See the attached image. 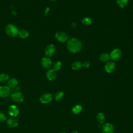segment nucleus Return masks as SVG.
<instances>
[{
	"instance_id": "nucleus-1",
	"label": "nucleus",
	"mask_w": 133,
	"mask_h": 133,
	"mask_svg": "<svg viewBox=\"0 0 133 133\" xmlns=\"http://www.w3.org/2000/svg\"><path fill=\"white\" fill-rule=\"evenodd\" d=\"M68 50L72 53H76L81 50L82 48V44L77 38H71L66 45Z\"/></svg>"
},
{
	"instance_id": "nucleus-2",
	"label": "nucleus",
	"mask_w": 133,
	"mask_h": 133,
	"mask_svg": "<svg viewBox=\"0 0 133 133\" xmlns=\"http://www.w3.org/2000/svg\"><path fill=\"white\" fill-rule=\"evenodd\" d=\"M5 31L6 34L11 37H16L18 35V28L16 25L12 23L8 24L5 28Z\"/></svg>"
},
{
	"instance_id": "nucleus-3",
	"label": "nucleus",
	"mask_w": 133,
	"mask_h": 133,
	"mask_svg": "<svg viewBox=\"0 0 133 133\" xmlns=\"http://www.w3.org/2000/svg\"><path fill=\"white\" fill-rule=\"evenodd\" d=\"M110 58L111 60L113 61H117L122 57V53L121 50L119 49L118 48H115L110 53Z\"/></svg>"
},
{
	"instance_id": "nucleus-4",
	"label": "nucleus",
	"mask_w": 133,
	"mask_h": 133,
	"mask_svg": "<svg viewBox=\"0 0 133 133\" xmlns=\"http://www.w3.org/2000/svg\"><path fill=\"white\" fill-rule=\"evenodd\" d=\"M11 97L14 101L17 102H21L24 100L23 95L18 91H14L11 94Z\"/></svg>"
},
{
	"instance_id": "nucleus-5",
	"label": "nucleus",
	"mask_w": 133,
	"mask_h": 133,
	"mask_svg": "<svg viewBox=\"0 0 133 133\" xmlns=\"http://www.w3.org/2000/svg\"><path fill=\"white\" fill-rule=\"evenodd\" d=\"M56 52V47L54 45L50 44L48 45L45 49V54L48 57H52Z\"/></svg>"
},
{
	"instance_id": "nucleus-6",
	"label": "nucleus",
	"mask_w": 133,
	"mask_h": 133,
	"mask_svg": "<svg viewBox=\"0 0 133 133\" xmlns=\"http://www.w3.org/2000/svg\"><path fill=\"white\" fill-rule=\"evenodd\" d=\"M55 37L58 41L61 43H64L66 42L68 38L67 34L65 32L62 31L57 32L55 34Z\"/></svg>"
},
{
	"instance_id": "nucleus-7",
	"label": "nucleus",
	"mask_w": 133,
	"mask_h": 133,
	"mask_svg": "<svg viewBox=\"0 0 133 133\" xmlns=\"http://www.w3.org/2000/svg\"><path fill=\"white\" fill-rule=\"evenodd\" d=\"M102 131L103 133H114V127L112 124L107 123L102 126Z\"/></svg>"
},
{
	"instance_id": "nucleus-8",
	"label": "nucleus",
	"mask_w": 133,
	"mask_h": 133,
	"mask_svg": "<svg viewBox=\"0 0 133 133\" xmlns=\"http://www.w3.org/2000/svg\"><path fill=\"white\" fill-rule=\"evenodd\" d=\"M116 68L115 63L113 61H108L104 65L105 71L108 73H111L113 72Z\"/></svg>"
},
{
	"instance_id": "nucleus-9",
	"label": "nucleus",
	"mask_w": 133,
	"mask_h": 133,
	"mask_svg": "<svg viewBox=\"0 0 133 133\" xmlns=\"http://www.w3.org/2000/svg\"><path fill=\"white\" fill-rule=\"evenodd\" d=\"M52 100V96L50 93H46L41 96L39 101L42 103H48Z\"/></svg>"
},
{
	"instance_id": "nucleus-10",
	"label": "nucleus",
	"mask_w": 133,
	"mask_h": 133,
	"mask_svg": "<svg viewBox=\"0 0 133 133\" xmlns=\"http://www.w3.org/2000/svg\"><path fill=\"white\" fill-rule=\"evenodd\" d=\"M41 65L45 69H49L52 66V62L50 58L48 57H43L42 58L41 61Z\"/></svg>"
},
{
	"instance_id": "nucleus-11",
	"label": "nucleus",
	"mask_w": 133,
	"mask_h": 133,
	"mask_svg": "<svg viewBox=\"0 0 133 133\" xmlns=\"http://www.w3.org/2000/svg\"><path fill=\"white\" fill-rule=\"evenodd\" d=\"M10 94V89L6 86H0V97L5 98L8 96Z\"/></svg>"
},
{
	"instance_id": "nucleus-12",
	"label": "nucleus",
	"mask_w": 133,
	"mask_h": 133,
	"mask_svg": "<svg viewBox=\"0 0 133 133\" xmlns=\"http://www.w3.org/2000/svg\"><path fill=\"white\" fill-rule=\"evenodd\" d=\"M46 76L48 80L52 81L57 78V73L53 69H49L46 72Z\"/></svg>"
},
{
	"instance_id": "nucleus-13",
	"label": "nucleus",
	"mask_w": 133,
	"mask_h": 133,
	"mask_svg": "<svg viewBox=\"0 0 133 133\" xmlns=\"http://www.w3.org/2000/svg\"><path fill=\"white\" fill-rule=\"evenodd\" d=\"M8 113L11 116H17L19 114V109L18 107L14 105L10 106L8 109Z\"/></svg>"
},
{
	"instance_id": "nucleus-14",
	"label": "nucleus",
	"mask_w": 133,
	"mask_h": 133,
	"mask_svg": "<svg viewBox=\"0 0 133 133\" xmlns=\"http://www.w3.org/2000/svg\"><path fill=\"white\" fill-rule=\"evenodd\" d=\"M7 84H8V87L10 89H15L18 86V81L16 78H12L8 80Z\"/></svg>"
},
{
	"instance_id": "nucleus-15",
	"label": "nucleus",
	"mask_w": 133,
	"mask_h": 133,
	"mask_svg": "<svg viewBox=\"0 0 133 133\" xmlns=\"http://www.w3.org/2000/svg\"><path fill=\"white\" fill-rule=\"evenodd\" d=\"M7 124L10 127H15L18 125L19 122L16 118H10L7 121Z\"/></svg>"
},
{
	"instance_id": "nucleus-16",
	"label": "nucleus",
	"mask_w": 133,
	"mask_h": 133,
	"mask_svg": "<svg viewBox=\"0 0 133 133\" xmlns=\"http://www.w3.org/2000/svg\"><path fill=\"white\" fill-rule=\"evenodd\" d=\"M83 66L82 62L79 61H75L71 64V68L73 70H78Z\"/></svg>"
},
{
	"instance_id": "nucleus-17",
	"label": "nucleus",
	"mask_w": 133,
	"mask_h": 133,
	"mask_svg": "<svg viewBox=\"0 0 133 133\" xmlns=\"http://www.w3.org/2000/svg\"><path fill=\"white\" fill-rule=\"evenodd\" d=\"M18 35L20 38L25 39L29 37V32L26 29H21L20 30H19Z\"/></svg>"
},
{
	"instance_id": "nucleus-18",
	"label": "nucleus",
	"mask_w": 133,
	"mask_h": 133,
	"mask_svg": "<svg viewBox=\"0 0 133 133\" xmlns=\"http://www.w3.org/2000/svg\"><path fill=\"white\" fill-rule=\"evenodd\" d=\"M110 59V55L105 52L102 53L100 56H99V60L103 62H107L109 61V59Z\"/></svg>"
},
{
	"instance_id": "nucleus-19",
	"label": "nucleus",
	"mask_w": 133,
	"mask_h": 133,
	"mask_svg": "<svg viewBox=\"0 0 133 133\" xmlns=\"http://www.w3.org/2000/svg\"><path fill=\"white\" fill-rule=\"evenodd\" d=\"M96 118L97 121L100 123V124H103L105 122V117L104 114H103L101 112H99L97 114Z\"/></svg>"
},
{
	"instance_id": "nucleus-20",
	"label": "nucleus",
	"mask_w": 133,
	"mask_h": 133,
	"mask_svg": "<svg viewBox=\"0 0 133 133\" xmlns=\"http://www.w3.org/2000/svg\"><path fill=\"white\" fill-rule=\"evenodd\" d=\"M83 110V107L80 105H76L72 108V112L74 114H79Z\"/></svg>"
},
{
	"instance_id": "nucleus-21",
	"label": "nucleus",
	"mask_w": 133,
	"mask_h": 133,
	"mask_svg": "<svg viewBox=\"0 0 133 133\" xmlns=\"http://www.w3.org/2000/svg\"><path fill=\"white\" fill-rule=\"evenodd\" d=\"M129 2V0H116V3L121 8L126 7Z\"/></svg>"
},
{
	"instance_id": "nucleus-22",
	"label": "nucleus",
	"mask_w": 133,
	"mask_h": 133,
	"mask_svg": "<svg viewBox=\"0 0 133 133\" xmlns=\"http://www.w3.org/2000/svg\"><path fill=\"white\" fill-rule=\"evenodd\" d=\"M61 66H62V63L60 61H59L54 62L52 65V69L55 71H59L61 69Z\"/></svg>"
},
{
	"instance_id": "nucleus-23",
	"label": "nucleus",
	"mask_w": 133,
	"mask_h": 133,
	"mask_svg": "<svg viewBox=\"0 0 133 133\" xmlns=\"http://www.w3.org/2000/svg\"><path fill=\"white\" fill-rule=\"evenodd\" d=\"M92 19L88 17H84L82 20V23L85 25H89L92 23Z\"/></svg>"
},
{
	"instance_id": "nucleus-24",
	"label": "nucleus",
	"mask_w": 133,
	"mask_h": 133,
	"mask_svg": "<svg viewBox=\"0 0 133 133\" xmlns=\"http://www.w3.org/2000/svg\"><path fill=\"white\" fill-rule=\"evenodd\" d=\"M9 76L6 73H2L0 74V82L2 83H5L8 81Z\"/></svg>"
},
{
	"instance_id": "nucleus-25",
	"label": "nucleus",
	"mask_w": 133,
	"mask_h": 133,
	"mask_svg": "<svg viewBox=\"0 0 133 133\" xmlns=\"http://www.w3.org/2000/svg\"><path fill=\"white\" fill-rule=\"evenodd\" d=\"M64 96V94L62 91H58L55 95V99L56 101L62 100Z\"/></svg>"
},
{
	"instance_id": "nucleus-26",
	"label": "nucleus",
	"mask_w": 133,
	"mask_h": 133,
	"mask_svg": "<svg viewBox=\"0 0 133 133\" xmlns=\"http://www.w3.org/2000/svg\"><path fill=\"white\" fill-rule=\"evenodd\" d=\"M6 119V115L2 112H0V122H3Z\"/></svg>"
},
{
	"instance_id": "nucleus-27",
	"label": "nucleus",
	"mask_w": 133,
	"mask_h": 133,
	"mask_svg": "<svg viewBox=\"0 0 133 133\" xmlns=\"http://www.w3.org/2000/svg\"><path fill=\"white\" fill-rule=\"evenodd\" d=\"M82 64H83V66L85 68H88L90 66V62L87 61H85L82 62Z\"/></svg>"
},
{
	"instance_id": "nucleus-28",
	"label": "nucleus",
	"mask_w": 133,
	"mask_h": 133,
	"mask_svg": "<svg viewBox=\"0 0 133 133\" xmlns=\"http://www.w3.org/2000/svg\"><path fill=\"white\" fill-rule=\"evenodd\" d=\"M71 133H78V132L77 131H76V130H74V131H72Z\"/></svg>"
},
{
	"instance_id": "nucleus-29",
	"label": "nucleus",
	"mask_w": 133,
	"mask_h": 133,
	"mask_svg": "<svg viewBox=\"0 0 133 133\" xmlns=\"http://www.w3.org/2000/svg\"><path fill=\"white\" fill-rule=\"evenodd\" d=\"M59 133H66V132H60Z\"/></svg>"
},
{
	"instance_id": "nucleus-30",
	"label": "nucleus",
	"mask_w": 133,
	"mask_h": 133,
	"mask_svg": "<svg viewBox=\"0 0 133 133\" xmlns=\"http://www.w3.org/2000/svg\"><path fill=\"white\" fill-rule=\"evenodd\" d=\"M49 1H55L56 0H49Z\"/></svg>"
}]
</instances>
